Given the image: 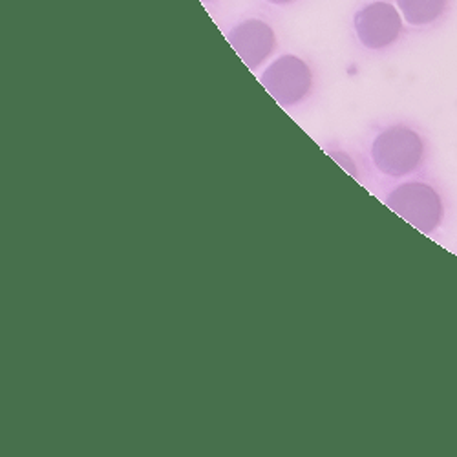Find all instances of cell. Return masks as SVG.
Masks as SVG:
<instances>
[{"label": "cell", "mask_w": 457, "mask_h": 457, "mask_svg": "<svg viewBox=\"0 0 457 457\" xmlns=\"http://www.w3.org/2000/svg\"><path fill=\"white\" fill-rule=\"evenodd\" d=\"M425 143L408 127H392L380 132L371 143V160L378 172L403 178L421 165Z\"/></svg>", "instance_id": "cell-1"}, {"label": "cell", "mask_w": 457, "mask_h": 457, "mask_svg": "<svg viewBox=\"0 0 457 457\" xmlns=\"http://www.w3.org/2000/svg\"><path fill=\"white\" fill-rule=\"evenodd\" d=\"M386 205L423 235H432L445 216V205L437 190L423 181H408L395 187L386 198Z\"/></svg>", "instance_id": "cell-2"}, {"label": "cell", "mask_w": 457, "mask_h": 457, "mask_svg": "<svg viewBox=\"0 0 457 457\" xmlns=\"http://www.w3.org/2000/svg\"><path fill=\"white\" fill-rule=\"evenodd\" d=\"M260 83L282 106L300 103L312 90L313 75L310 66L295 55H282L262 73Z\"/></svg>", "instance_id": "cell-3"}, {"label": "cell", "mask_w": 457, "mask_h": 457, "mask_svg": "<svg viewBox=\"0 0 457 457\" xmlns=\"http://www.w3.org/2000/svg\"><path fill=\"white\" fill-rule=\"evenodd\" d=\"M355 33L362 46L383 50L392 46L403 31L401 12L388 3H371L357 12L353 19Z\"/></svg>", "instance_id": "cell-4"}, {"label": "cell", "mask_w": 457, "mask_h": 457, "mask_svg": "<svg viewBox=\"0 0 457 457\" xmlns=\"http://www.w3.org/2000/svg\"><path fill=\"white\" fill-rule=\"evenodd\" d=\"M227 41L237 55L253 70L268 59L277 46L273 28L258 19H249L235 26L227 33Z\"/></svg>", "instance_id": "cell-5"}, {"label": "cell", "mask_w": 457, "mask_h": 457, "mask_svg": "<svg viewBox=\"0 0 457 457\" xmlns=\"http://www.w3.org/2000/svg\"><path fill=\"white\" fill-rule=\"evenodd\" d=\"M448 0H397L399 12L410 26H427L446 12Z\"/></svg>", "instance_id": "cell-6"}, {"label": "cell", "mask_w": 457, "mask_h": 457, "mask_svg": "<svg viewBox=\"0 0 457 457\" xmlns=\"http://www.w3.org/2000/svg\"><path fill=\"white\" fill-rule=\"evenodd\" d=\"M268 3H271V4H275V6H284V4L293 3V0H268Z\"/></svg>", "instance_id": "cell-7"}, {"label": "cell", "mask_w": 457, "mask_h": 457, "mask_svg": "<svg viewBox=\"0 0 457 457\" xmlns=\"http://www.w3.org/2000/svg\"><path fill=\"white\" fill-rule=\"evenodd\" d=\"M204 3H211V0H204Z\"/></svg>", "instance_id": "cell-8"}]
</instances>
